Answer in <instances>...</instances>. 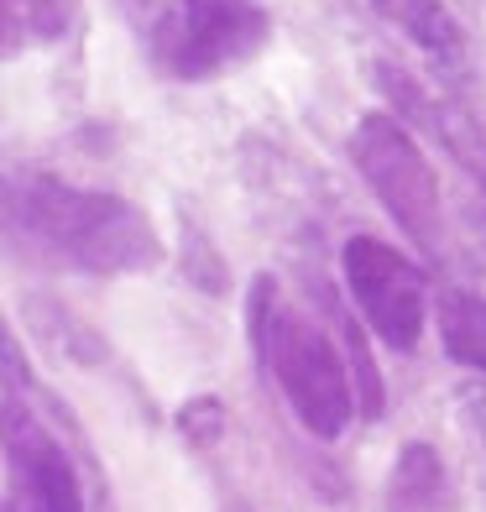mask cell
<instances>
[{
	"instance_id": "obj_1",
	"label": "cell",
	"mask_w": 486,
	"mask_h": 512,
	"mask_svg": "<svg viewBox=\"0 0 486 512\" xmlns=\"http://www.w3.org/2000/svg\"><path fill=\"white\" fill-rule=\"evenodd\" d=\"M0 246L21 262L84 277H131L162 262V236L142 204L74 189L53 173H0Z\"/></svg>"
},
{
	"instance_id": "obj_2",
	"label": "cell",
	"mask_w": 486,
	"mask_h": 512,
	"mask_svg": "<svg viewBox=\"0 0 486 512\" xmlns=\"http://www.w3.org/2000/svg\"><path fill=\"white\" fill-rule=\"evenodd\" d=\"M246 330H251V351L257 366L283 387V398L293 418L304 424L319 445L345 434V424L356 418L351 403V377L335 351V340L319 330L309 314L277 304V277L257 272L246 293Z\"/></svg>"
},
{
	"instance_id": "obj_3",
	"label": "cell",
	"mask_w": 486,
	"mask_h": 512,
	"mask_svg": "<svg viewBox=\"0 0 486 512\" xmlns=\"http://www.w3.org/2000/svg\"><path fill=\"white\" fill-rule=\"evenodd\" d=\"M272 16L257 0H162L152 16V63L178 84H210L262 58Z\"/></svg>"
},
{
	"instance_id": "obj_4",
	"label": "cell",
	"mask_w": 486,
	"mask_h": 512,
	"mask_svg": "<svg viewBox=\"0 0 486 512\" xmlns=\"http://www.w3.org/2000/svg\"><path fill=\"white\" fill-rule=\"evenodd\" d=\"M351 162L392 215V225H403V236L419 246L424 262H439L445 256V199H439L434 162L424 157L419 136L398 115L372 110L351 131Z\"/></svg>"
},
{
	"instance_id": "obj_5",
	"label": "cell",
	"mask_w": 486,
	"mask_h": 512,
	"mask_svg": "<svg viewBox=\"0 0 486 512\" xmlns=\"http://www.w3.org/2000/svg\"><path fill=\"white\" fill-rule=\"evenodd\" d=\"M340 272H345V293H351V314H361L366 330L398 356L419 351L424 319H429L424 272L413 267L398 246H387L377 236H351L345 241Z\"/></svg>"
},
{
	"instance_id": "obj_6",
	"label": "cell",
	"mask_w": 486,
	"mask_h": 512,
	"mask_svg": "<svg viewBox=\"0 0 486 512\" xmlns=\"http://www.w3.org/2000/svg\"><path fill=\"white\" fill-rule=\"evenodd\" d=\"M0 455L11 471V512H84V481L63 439L27 398H0Z\"/></svg>"
},
{
	"instance_id": "obj_7",
	"label": "cell",
	"mask_w": 486,
	"mask_h": 512,
	"mask_svg": "<svg viewBox=\"0 0 486 512\" xmlns=\"http://www.w3.org/2000/svg\"><path fill=\"white\" fill-rule=\"evenodd\" d=\"M372 79H377L382 95L403 110V121H413L419 131H429L434 142L471 173L476 189L486 194V126L471 115V105H466V100H455L450 89L439 95V89H429L419 74H413V68L392 63V58H377Z\"/></svg>"
},
{
	"instance_id": "obj_8",
	"label": "cell",
	"mask_w": 486,
	"mask_h": 512,
	"mask_svg": "<svg viewBox=\"0 0 486 512\" xmlns=\"http://www.w3.org/2000/svg\"><path fill=\"white\" fill-rule=\"evenodd\" d=\"M372 11L392 32H403V42H413L445 79L471 74L466 32H460V21H455V11L445 6V0H372Z\"/></svg>"
},
{
	"instance_id": "obj_9",
	"label": "cell",
	"mask_w": 486,
	"mask_h": 512,
	"mask_svg": "<svg viewBox=\"0 0 486 512\" xmlns=\"http://www.w3.org/2000/svg\"><path fill=\"white\" fill-rule=\"evenodd\" d=\"M309 293L324 304V314H330L335 324V351L345 361V377H351V403L361 418H382L387 413V392H382V371H377V356L366 351V335H361V319L351 314V304H340V293L324 283V277L309 272Z\"/></svg>"
},
{
	"instance_id": "obj_10",
	"label": "cell",
	"mask_w": 486,
	"mask_h": 512,
	"mask_svg": "<svg viewBox=\"0 0 486 512\" xmlns=\"http://www.w3.org/2000/svg\"><path fill=\"white\" fill-rule=\"evenodd\" d=\"M387 512H455L445 460L434 455V445L413 439V445L398 450L387 476Z\"/></svg>"
},
{
	"instance_id": "obj_11",
	"label": "cell",
	"mask_w": 486,
	"mask_h": 512,
	"mask_svg": "<svg viewBox=\"0 0 486 512\" xmlns=\"http://www.w3.org/2000/svg\"><path fill=\"white\" fill-rule=\"evenodd\" d=\"M439 345L445 356L486 382V298L471 288H450L439 298Z\"/></svg>"
},
{
	"instance_id": "obj_12",
	"label": "cell",
	"mask_w": 486,
	"mask_h": 512,
	"mask_svg": "<svg viewBox=\"0 0 486 512\" xmlns=\"http://www.w3.org/2000/svg\"><path fill=\"white\" fill-rule=\"evenodd\" d=\"M74 21V0H0V63L58 42Z\"/></svg>"
},
{
	"instance_id": "obj_13",
	"label": "cell",
	"mask_w": 486,
	"mask_h": 512,
	"mask_svg": "<svg viewBox=\"0 0 486 512\" xmlns=\"http://www.w3.org/2000/svg\"><path fill=\"white\" fill-rule=\"evenodd\" d=\"M32 319L42 324V335L48 340H58L74 361H84V366H95V361H105V340L95 335V330H84V324L68 314V309H58V304H48V298H32Z\"/></svg>"
},
{
	"instance_id": "obj_14",
	"label": "cell",
	"mask_w": 486,
	"mask_h": 512,
	"mask_svg": "<svg viewBox=\"0 0 486 512\" xmlns=\"http://www.w3.org/2000/svg\"><path fill=\"white\" fill-rule=\"evenodd\" d=\"M183 277H189L194 288L204 293H225V256L210 246V236L194 225V220H183Z\"/></svg>"
},
{
	"instance_id": "obj_15",
	"label": "cell",
	"mask_w": 486,
	"mask_h": 512,
	"mask_svg": "<svg viewBox=\"0 0 486 512\" xmlns=\"http://www.w3.org/2000/svg\"><path fill=\"white\" fill-rule=\"evenodd\" d=\"M178 434L189 439L194 450L220 445V434H225V403H220V398H210V392L189 398V403L178 408Z\"/></svg>"
},
{
	"instance_id": "obj_16",
	"label": "cell",
	"mask_w": 486,
	"mask_h": 512,
	"mask_svg": "<svg viewBox=\"0 0 486 512\" xmlns=\"http://www.w3.org/2000/svg\"><path fill=\"white\" fill-rule=\"evenodd\" d=\"M0 387L16 392V398H27V392H42L37 377H32V361H27V351H21V340H16V330H11V319H6V309H0Z\"/></svg>"
},
{
	"instance_id": "obj_17",
	"label": "cell",
	"mask_w": 486,
	"mask_h": 512,
	"mask_svg": "<svg viewBox=\"0 0 486 512\" xmlns=\"http://www.w3.org/2000/svg\"><path fill=\"white\" fill-rule=\"evenodd\" d=\"M460 418L471 424L476 445L486 450V382H481V387H466V398H460Z\"/></svg>"
},
{
	"instance_id": "obj_18",
	"label": "cell",
	"mask_w": 486,
	"mask_h": 512,
	"mask_svg": "<svg viewBox=\"0 0 486 512\" xmlns=\"http://www.w3.org/2000/svg\"><path fill=\"white\" fill-rule=\"evenodd\" d=\"M225 512H251L246 502H225Z\"/></svg>"
},
{
	"instance_id": "obj_19",
	"label": "cell",
	"mask_w": 486,
	"mask_h": 512,
	"mask_svg": "<svg viewBox=\"0 0 486 512\" xmlns=\"http://www.w3.org/2000/svg\"><path fill=\"white\" fill-rule=\"evenodd\" d=\"M0 512H11V507H0Z\"/></svg>"
}]
</instances>
